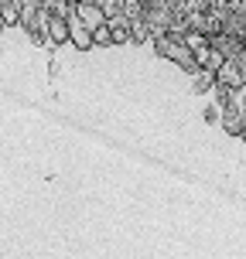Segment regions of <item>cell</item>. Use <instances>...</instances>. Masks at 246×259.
<instances>
[{
    "label": "cell",
    "mask_w": 246,
    "mask_h": 259,
    "mask_svg": "<svg viewBox=\"0 0 246 259\" xmlns=\"http://www.w3.org/2000/svg\"><path fill=\"white\" fill-rule=\"evenodd\" d=\"M48 34H52V41H58V45H62L65 38H68V21H65V17H48Z\"/></svg>",
    "instance_id": "1"
},
{
    "label": "cell",
    "mask_w": 246,
    "mask_h": 259,
    "mask_svg": "<svg viewBox=\"0 0 246 259\" xmlns=\"http://www.w3.org/2000/svg\"><path fill=\"white\" fill-rule=\"evenodd\" d=\"M17 7H21V0H4V24H14L17 21Z\"/></svg>",
    "instance_id": "2"
},
{
    "label": "cell",
    "mask_w": 246,
    "mask_h": 259,
    "mask_svg": "<svg viewBox=\"0 0 246 259\" xmlns=\"http://www.w3.org/2000/svg\"><path fill=\"white\" fill-rule=\"evenodd\" d=\"M212 82H216V75H205V72H202V75H195L192 89L195 92H208V89H212Z\"/></svg>",
    "instance_id": "3"
},
{
    "label": "cell",
    "mask_w": 246,
    "mask_h": 259,
    "mask_svg": "<svg viewBox=\"0 0 246 259\" xmlns=\"http://www.w3.org/2000/svg\"><path fill=\"white\" fill-rule=\"evenodd\" d=\"M205 123H219V113L216 109H205Z\"/></svg>",
    "instance_id": "4"
}]
</instances>
